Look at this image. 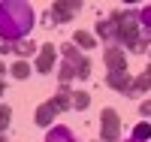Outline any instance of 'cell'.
Segmentation results:
<instances>
[{
  "label": "cell",
  "mask_w": 151,
  "mask_h": 142,
  "mask_svg": "<svg viewBox=\"0 0 151 142\" xmlns=\"http://www.w3.org/2000/svg\"><path fill=\"white\" fill-rule=\"evenodd\" d=\"M3 91H6V82H3V79H0V97H3Z\"/></svg>",
  "instance_id": "cell-24"
},
{
  "label": "cell",
  "mask_w": 151,
  "mask_h": 142,
  "mask_svg": "<svg viewBox=\"0 0 151 142\" xmlns=\"http://www.w3.org/2000/svg\"><path fill=\"white\" fill-rule=\"evenodd\" d=\"M6 70H9V67H6L3 61H0V79H3V73H6Z\"/></svg>",
  "instance_id": "cell-23"
},
{
  "label": "cell",
  "mask_w": 151,
  "mask_h": 142,
  "mask_svg": "<svg viewBox=\"0 0 151 142\" xmlns=\"http://www.w3.org/2000/svg\"><path fill=\"white\" fill-rule=\"evenodd\" d=\"M100 139L103 142H118L121 139V115L109 106L100 112Z\"/></svg>",
  "instance_id": "cell-3"
},
{
  "label": "cell",
  "mask_w": 151,
  "mask_h": 142,
  "mask_svg": "<svg viewBox=\"0 0 151 142\" xmlns=\"http://www.w3.org/2000/svg\"><path fill=\"white\" fill-rule=\"evenodd\" d=\"M0 142H6V139H3V133H0Z\"/></svg>",
  "instance_id": "cell-25"
},
{
  "label": "cell",
  "mask_w": 151,
  "mask_h": 142,
  "mask_svg": "<svg viewBox=\"0 0 151 142\" xmlns=\"http://www.w3.org/2000/svg\"><path fill=\"white\" fill-rule=\"evenodd\" d=\"M82 12V3L79 0H58V3H52V18L55 21H70V18H76Z\"/></svg>",
  "instance_id": "cell-5"
},
{
  "label": "cell",
  "mask_w": 151,
  "mask_h": 142,
  "mask_svg": "<svg viewBox=\"0 0 151 142\" xmlns=\"http://www.w3.org/2000/svg\"><path fill=\"white\" fill-rule=\"evenodd\" d=\"M52 103L58 106V112H67V109H73V88H70V85H58V91H55Z\"/></svg>",
  "instance_id": "cell-11"
},
{
  "label": "cell",
  "mask_w": 151,
  "mask_h": 142,
  "mask_svg": "<svg viewBox=\"0 0 151 142\" xmlns=\"http://www.w3.org/2000/svg\"><path fill=\"white\" fill-rule=\"evenodd\" d=\"M33 70L42 73V76H48L55 70V43H45L40 48V55H36V61H33Z\"/></svg>",
  "instance_id": "cell-7"
},
{
  "label": "cell",
  "mask_w": 151,
  "mask_h": 142,
  "mask_svg": "<svg viewBox=\"0 0 151 142\" xmlns=\"http://www.w3.org/2000/svg\"><path fill=\"white\" fill-rule=\"evenodd\" d=\"M12 51V43H6V40H0V55H9Z\"/></svg>",
  "instance_id": "cell-22"
},
{
  "label": "cell",
  "mask_w": 151,
  "mask_h": 142,
  "mask_svg": "<svg viewBox=\"0 0 151 142\" xmlns=\"http://www.w3.org/2000/svg\"><path fill=\"white\" fill-rule=\"evenodd\" d=\"M9 118H12V109L9 106H0V133L9 127Z\"/></svg>",
  "instance_id": "cell-20"
},
{
  "label": "cell",
  "mask_w": 151,
  "mask_h": 142,
  "mask_svg": "<svg viewBox=\"0 0 151 142\" xmlns=\"http://www.w3.org/2000/svg\"><path fill=\"white\" fill-rule=\"evenodd\" d=\"M55 115H60V112H58V106H55L52 100H45V103H40V106H36L33 121L40 124V127H55Z\"/></svg>",
  "instance_id": "cell-8"
},
{
  "label": "cell",
  "mask_w": 151,
  "mask_h": 142,
  "mask_svg": "<svg viewBox=\"0 0 151 142\" xmlns=\"http://www.w3.org/2000/svg\"><path fill=\"white\" fill-rule=\"evenodd\" d=\"M45 142H79V139H76V133L70 130L67 124H55V127H48Z\"/></svg>",
  "instance_id": "cell-9"
},
{
  "label": "cell",
  "mask_w": 151,
  "mask_h": 142,
  "mask_svg": "<svg viewBox=\"0 0 151 142\" xmlns=\"http://www.w3.org/2000/svg\"><path fill=\"white\" fill-rule=\"evenodd\" d=\"M145 91H151V67H145V70L133 79V97H139V94H145Z\"/></svg>",
  "instance_id": "cell-14"
},
{
  "label": "cell",
  "mask_w": 151,
  "mask_h": 142,
  "mask_svg": "<svg viewBox=\"0 0 151 142\" xmlns=\"http://www.w3.org/2000/svg\"><path fill=\"white\" fill-rule=\"evenodd\" d=\"M91 106V97H88V91H73V109L76 112H82Z\"/></svg>",
  "instance_id": "cell-19"
},
{
  "label": "cell",
  "mask_w": 151,
  "mask_h": 142,
  "mask_svg": "<svg viewBox=\"0 0 151 142\" xmlns=\"http://www.w3.org/2000/svg\"><path fill=\"white\" fill-rule=\"evenodd\" d=\"M60 55H64V61L73 63L76 73H79V63L85 61V58H82V51H79V45H76V43H64V45H60Z\"/></svg>",
  "instance_id": "cell-13"
},
{
  "label": "cell",
  "mask_w": 151,
  "mask_h": 142,
  "mask_svg": "<svg viewBox=\"0 0 151 142\" xmlns=\"http://www.w3.org/2000/svg\"><path fill=\"white\" fill-rule=\"evenodd\" d=\"M106 85L115 88L118 94L124 97H133V76L127 70H115V73H106Z\"/></svg>",
  "instance_id": "cell-4"
},
{
  "label": "cell",
  "mask_w": 151,
  "mask_h": 142,
  "mask_svg": "<svg viewBox=\"0 0 151 142\" xmlns=\"http://www.w3.org/2000/svg\"><path fill=\"white\" fill-rule=\"evenodd\" d=\"M97 36H100L103 43H112V45H115V40H118V24L112 21V18H100V21H97Z\"/></svg>",
  "instance_id": "cell-10"
},
{
  "label": "cell",
  "mask_w": 151,
  "mask_h": 142,
  "mask_svg": "<svg viewBox=\"0 0 151 142\" xmlns=\"http://www.w3.org/2000/svg\"><path fill=\"white\" fill-rule=\"evenodd\" d=\"M133 142H151V121H142V124H136L133 127V133H130Z\"/></svg>",
  "instance_id": "cell-15"
},
{
  "label": "cell",
  "mask_w": 151,
  "mask_h": 142,
  "mask_svg": "<svg viewBox=\"0 0 151 142\" xmlns=\"http://www.w3.org/2000/svg\"><path fill=\"white\" fill-rule=\"evenodd\" d=\"M109 18L118 24V40H115V45L121 43V48L127 45V48L133 51V45L139 43V33H142V24H139V9H136V12H133V9H127V12H124V9H115Z\"/></svg>",
  "instance_id": "cell-2"
},
{
  "label": "cell",
  "mask_w": 151,
  "mask_h": 142,
  "mask_svg": "<svg viewBox=\"0 0 151 142\" xmlns=\"http://www.w3.org/2000/svg\"><path fill=\"white\" fill-rule=\"evenodd\" d=\"M9 73H12V79H27V76H30V61H15V63H12V67H9Z\"/></svg>",
  "instance_id": "cell-17"
},
{
  "label": "cell",
  "mask_w": 151,
  "mask_h": 142,
  "mask_svg": "<svg viewBox=\"0 0 151 142\" xmlns=\"http://www.w3.org/2000/svg\"><path fill=\"white\" fill-rule=\"evenodd\" d=\"M33 21H36V15H33V6L30 3L3 0V3H0V40H6V43L27 40Z\"/></svg>",
  "instance_id": "cell-1"
},
{
  "label": "cell",
  "mask_w": 151,
  "mask_h": 142,
  "mask_svg": "<svg viewBox=\"0 0 151 142\" xmlns=\"http://www.w3.org/2000/svg\"><path fill=\"white\" fill-rule=\"evenodd\" d=\"M103 61H106L109 73H115V70H127V51H124L121 45H106Z\"/></svg>",
  "instance_id": "cell-6"
},
{
  "label": "cell",
  "mask_w": 151,
  "mask_h": 142,
  "mask_svg": "<svg viewBox=\"0 0 151 142\" xmlns=\"http://www.w3.org/2000/svg\"><path fill=\"white\" fill-rule=\"evenodd\" d=\"M58 79H60V85H70V82L76 79V67H73V63H67V61H60V67H58Z\"/></svg>",
  "instance_id": "cell-18"
},
{
  "label": "cell",
  "mask_w": 151,
  "mask_h": 142,
  "mask_svg": "<svg viewBox=\"0 0 151 142\" xmlns=\"http://www.w3.org/2000/svg\"><path fill=\"white\" fill-rule=\"evenodd\" d=\"M127 142H133V139H127Z\"/></svg>",
  "instance_id": "cell-26"
},
{
  "label": "cell",
  "mask_w": 151,
  "mask_h": 142,
  "mask_svg": "<svg viewBox=\"0 0 151 142\" xmlns=\"http://www.w3.org/2000/svg\"><path fill=\"white\" fill-rule=\"evenodd\" d=\"M139 115L151 118V100H142V103H139Z\"/></svg>",
  "instance_id": "cell-21"
},
{
  "label": "cell",
  "mask_w": 151,
  "mask_h": 142,
  "mask_svg": "<svg viewBox=\"0 0 151 142\" xmlns=\"http://www.w3.org/2000/svg\"><path fill=\"white\" fill-rule=\"evenodd\" d=\"M12 55L18 61H27L33 55H40V48H36V43H30V40H18V43H12Z\"/></svg>",
  "instance_id": "cell-12"
},
{
  "label": "cell",
  "mask_w": 151,
  "mask_h": 142,
  "mask_svg": "<svg viewBox=\"0 0 151 142\" xmlns=\"http://www.w3.org/2000/svg\"><path fill=\"white\" fill-rule=\"evenodd\" d=\"M73 43L79 45V48L88 51V48H94V45H97V36H94V33H88V30H79V33L73 36Z\"/></svg>",
  "instance_id": "cell-16"
}]
</instances>
